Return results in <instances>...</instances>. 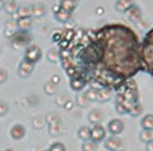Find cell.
Instances as JSON below:
<instances>
[{"label":"cell","instance_id":"cell-1","mask_svg":"<svg viewBox=\"0 0 153 151\" xmlns=\"http://www.w3.org/2000/svg\"><path fill=\"white\" fill-rule=\"evenodd\" d=\"M101 45V73L97 88L116 92L133 80L141 65V40L131 27L121 23L96 28Z\"/></svg>","mask_w":153,"mask_h":151},{"label":"cell","instance_id":"cell-2","mask_svg":"<svg viewBox=\"0 0 153 151\" xmlns=\"http://www.w3.org/2000/svg\"><path fill=\"white\" fill-rule=\"evenodd\" d=\"M140 103L139 86L133 80L126 81L116 90V103L114 105L121 106L126 111V114L131 113L133 107Z\"/></svg>","mask_w":153,"mask_h":151},{"label":"cell","instance_id":"cell-3","mask_svg":"<svg viewBox=\"0 0 153 151\" xmlns=\"http://www.w3.org/2000/svg\"><path fill=\"white\" fill-rule=\"evenodd\" d=\"M141 65L143 70L153 77V27L141 41Z\"/></svg>","mask_w":153,"mask_h":151},{"label":"cell","instance_id":"cell-4","mask_svg":"<svg viewBox=\"0 0 153 151\" xmlns=\"http://www.w3.org/2000/svg\"><path fill=\"white\" fill-rule=\"evenodd\" d=\"M11 39H12V46L13 48L15 49H20V48H23V46L28 45L29 43H31L32 37H31V34H29L28 32H23V31L17 29Z\"/></svg>","mask_w":153,"mask_h":151},{"label":"cell","instance_id":"cell-5","mask_svg":"<svg viewBox=\"0 0 153 151\" xmlns=\"http://www.w3.org/2000/svg\"><path fill=\"white\" fill-rule=\"evenodd\" d=\"M42 56H43L42 49H40L37 45H31V46H28V48L25 49L24 60L35 65L36 62H39V61L42 60Z\"/></svg>","mask_w":153,"mask_h":151},{"label":"cell","instance_id":"cell-6","mask_svg":"<svg viewBox=\"0 0 153 151\" xmlns=\"http://www.w3.org/2000/svg\"><path fill=\"white\" fill-rule=\"evenodd\" d=\"M105 136H107V129L101 125H95L91 129V141H93L95 143L104 141Z\"/></svg>","mask_w":153,"mask_h":151},{"label":"cell","instance_id":"cell-7","mask_svg":"<svg viewBox=\"0 0 153 151\" xmlns=\"http://www.w3.org/2000/svg\"><path fill=\"white\" fill-rule=\"evenodd\" d=\"M124 122L121 119H119V118H114V119H111L108 122V126H107V130L111 133L112 135H119L121 134L123 131H124Z\"/></svg>","mask_w":153,"mask_h":151},{"label":"cell","instance_id":"cell-8","mask_svg":"<svg viewBox=\"0 0 153 151\" xmlns=\"http://www.w3.org/2000/svg\"><path fill=\"white\" fill-rule=\"evenodd\" d=\"M105 147L109 151H120L123 147V141L119 138V136L112 135L109 138L105 139Z\"/></svg>","mask_w":153,"mask_h":151},{"label":"cell","instance_id":"cell-9","mask_svg":"<svg viewBox=\"0 0 153 151\" xmlns=\"http://www.w3.org/2000/svg\"><path fill=\"white\" fill-rule=\"evenodd\" d=\"M35 69V65L31 62H28V61L23 60L22 62L19 64V69H17V72H19V76L20 77H29V76L32 74V72H33Z\"/></svg>","mask_w":153,"mask_h":151},{"label":"cell","instance_id":"cell-10","mask_svg":"<svg viewBox=\"0 0 153 151\" xmlns=\"http://www.w3.org/2000/svg\"><path fill=\"white\" fill-rule=\"evenodd\" d=\"M126 15H128V19L133 23H139L140 20L143 19V12H141L139 5H136V4L132 5V8L126 12Z\"/></svg>","mask_w":153,"mask_h":151},{"label":"cell","instance_id":"cell-11","mask_svg":"<svg viewBox=\"0 0 153 151\" xmlns=\"http://www.w3.org/2000/svg\"><path fill=\"white\" fill-rule=\"evenodd\" d=\"M32 24H33L32 17H22V19L16 20L17 28H19V31H23V32H28L32 28Z\"/></svg>","mask_w":153,"mask_h":151},{"label":"cell","instance_id":"cell-12","mask_svg":"<svg viewBox=\"0 0 153 151\" xmlns=\"http://www.w3.org/2000/svg\"><path fill=\"white\" fill-rule=\"evenodd\" d=\"M25 135V127L23 126V125L17 123L12 126V129H11V136H12L13 139H16V141H19V139L24 138Z\"/></svg>","mask_w":153,"mask_h":151},{"label":"cell","instance_id":"cell-13","mask_svg":"<svg viewBox=\"0 0 153 151\" xmlns=\"http://www.w3.org/2000/svg\"><path fill=\"white\" fill-rule=\"evenodd\" d=\"M112 98V90H108V89L104 88H97V93H96V101H100V102H107Z\"/></svg>","mask_w":153,"mask_h":151},{"label":"cell","instance_id":"cell-14","mask_svg":"<svg viewBox=\"0 0 153 151\" xmlns=\"http://www.w3.org/2000/svg\"><path fill=\"white\" fill-rule=\"evenodd\" d=\"M101 119H102V113L100 111L99 109L91 110L89 114H88V121H89L92 125H100Z\"/></svg>","mask_w":153,"mask_h":151},{"label":"cell","instance_id":"cell-15","mask_svg":"<svg viewBox=\"0 0 153 151\" xmlns=\"http://www.w3.org/2000/svg\"><path fill=\"white\" fill-rule=\"evenodd\" d=\"M133 4L134 3L131 1V0H119V1H116L114 7H116V10L120 11V12H128Z\"/></svg>","mask_w":153,"mask_h":151},{"label":"cell","instance_id":"cell-16","mask_svg":"<svg viewBox=\"0 0 153 151\" xmlns=\"http://www.w3.org/2000/svg\"><path fill=\"white\" fill-rule=\"evenodd\" d=\"M69 86L72 90L75 92H81L87 86V84L80 78H69Z\"/></svg>","mask_w":153,"mask_h":151},{"label":"cell","instance_id":"cell-17","mask_svg":"<svg viewBox=\"0 0 153 151\" xmlns=\"http://www.w3.org/2000/svg\"><path fill=\"white\" fill-rule=\"evenodd\" d=\"M49 134L51 135H59L61 131H63V125H61V119L60 121H56L53 123H49V129H48Z\"/></svg>","mask_w":153,"mask_h":151},{"label":"cell","instance_id":"cell-18","mask_svg":"<svg viewBox=\"0 0 153 151\" xmlns=\"http://www.w3.org/2000/svg\"><path fill=\"white\" fill-rule=\"evenodd\" d=\"M59 4H60L61 10H64V11H67V12L72 13L73 11H75V8L77 7L79 3L77 1H69V0H64V1H60Z\"/></svg>","mask_w":153,"mask_h":151},{"label":"cell","instance_id":"cell-19","mask_svg":"<svg viewBox=\"0 0 153 151\" xmlns=\"http://www.w3.org/2000/svg\"><path fill=\"white\" fill-rule=\"evenodd\" d=\"M71 16H72V13L67 12V11L61 10V8L57 11V12H55L56 20H57V21H60V23H67V21H69V20H71Z\"/></svg>","mask_w":153,"mask_h":151},{"label":"cell","instance_id":"cell-20","mask_svg":"<svg viewBox=\"0 0 153 151\" xmlns=\"http://www.w3.org/2000/svg\"><path fill=\"white\" fill-rule=\"evenodd\" d=\"M141 126L143 130H153V114H146L141 118Z\"/></svg>","mask_w":153,"mask_h":151},{"label":"cell","instance_id":"cell-21","mask_svg":"<svg viewBox=\"0 0 153 151\" xmlns=\"http://www.w3.org/2000/svg\"><path fill=\"white\" fill-rule=\"evenodd\" d=\"M77 136L81 139V141L87 142V141H91V129L87 126H83L77 130Z\"/></svg>","mask_w":153,"mask_h":151},{"label":"cell","instance_id":"cell-22","mask_svg":"<svg viewBox=\"0 0 153 151\" xmlns=\"http://www.w3.org/2000/svg\"><path fill=\"white\" fill-rule=\"evenodd\" d=\"M16 31H17L16 21H13V20L8 21V23H7V25H5V32H4L5 36H7V37H12Z\"/></svg>","mask_w":153,"mask_h":151},{"label":"cell","instance_id":"cell-23","mask_svg":"<svg viewBox=\"0 0 153 151\" xmlns=\"http://www.w3.org/2000/svg\"><path fill=\"white\" fill-rule=\"evenodd\" d=\"M31 11H32V16L42 17L45 13V7L43 4H35L33 7H31Z\"/></svg>","mask_w":153,"mask_h":151},{"label":"cell","instance_id":"cell-24","mask_svg":"<svg viewBox=\"0 0 153 151\" xmlns=\"http://www.w3.org/2000/svg\"><path fill=\"white\" fill-rule=\"evenodd\" d=\"M17 17L22 19V17H32V11H31V7H20L17 8Z\"/></svg>","mask_w":153,"mask_h":151},{"label":"cell","instance_id":"cell-25","mask_svg":"<svg viewBox=\"0 0 153 151\" xmlns=\"http://www.w3.org/2000/svg\"><path fill=\"white\" fill-rule=\"evenodd\" d=\"M140 139L145 143L153 141V130H141L140 133Z\"/></svg>","mask_w":153,"mask_h":151},{"label":"cell","instance_id":"cell-26","mask_svg":"<svg viewBox=\"0 0 153 151\" xmlns=\"http://www.w3.org/2000/svg\"><path fill=\"white\" fill-rule=\"evenodd\" d=\"M4 10L7 11L10 15H13V13L17 12V3L16 1H5L4 3Z\"/></svg>","mask_w":153,"mask_h":151},{"label":"cell","instance_id":"cell-27","mask_svg":"<svg viewBox=\"0 0 153 151\" xmlns=\"http://www.w3.org/2000/svg\"><path fill=\"white\" fill-rule=\"evenodd\" d=\"M47 59L51 62H57L59 61V51L57 48H51L48 51V54H47Z\"/></svg>","mask_w":153,"mask_h":151},{"label":"cell","instance_id":"cell-28","mask_svg":"<svg viewBox=\"0 0 153 151\" xmlns=\"http://www.w3.org/2000/svg\"><path fill=\"white\" fill-rule=\"evenodd\" d=\"M44 92H45V94H48V95L55 94V93L57 92V85H55V84H52L51 81H48V82L44 85Z\"/></svg>","mask_w":153,"mask_h":151},{"label":"cell","instance_id":"cell-29","mask_svg":"<svg viewBox=\"0 0 153 151\" xmlns=\"http://www.w3.org/2000/svg\"><path fill=\"white\" fill-rule=\"evenodd\" d=\"M81 147H83V151H97V149H99L97 143H95L93 141L84 142V144Z\"/></svg>","mask_w":153,"mask_h":151},{"label":"cell","instance_id":"cell-30","mask_svg":"<svg viewBox=\"0 0 153 151\" xmlns=\"http://www.w3.org/2000/svg\"><path fill=\"white\" fill-rule=\"evenodd\" d=\"M96 93H97V88L92 86V88L88 89L84 94H85V97H87L88 101H96Z\"/></svg>","mask_w":153,"mask_h":151},{"label":"cell","instance_id":"cell-31","mask_svg":"<svg viewBox=\"0 0 153 151\" xmlns=\"http://www.w3.org/2000/svg\"><path fill=\"white\" fill-rule=\"evenodd\" d=\"M69 101V98H68V95L65 94V93H61L60 95H57L56 97V103H57L59 106H64L67 102Z\"/></svg>","mask_w":153,"mask_h":151},{"label":"cell","instance_id":"cell-32","mask_svg":"<svg viewBox=\"0 0 153 151\" xmlns=\"http://www.w3.org/2000/svg\"><path fill=\"white\" fill-rule=\"evenodd\" d=\"M76 103H77L79 106H81V107H85L89 103V101L87 100V97H85V94L83 93V94H79L77 97H76Z\"/></svg>","mask_w":153,"mask_h":151},{"label":"cell","instance_id":"cell-33","mask_svg":"<svg viewBox=\"0 0 153 151\" xmlns=\"http://www.w3.org/2000/svg\"><path fill=\"white\" fill-rule=\"evenodd\" d=\"M48 151H65V146L61 142H55L51 147H49Z\"/></svg>","mask_w":153,"mask_h":151},{"label":"cell","instance_id":"cell-34","mask_svg":"<svg viewBox=\"0 0 153 151\" xmlns=\"http://www.w3.org/2000/svg\"><path fill=\"white\" fill-rule=\"evenodd\" d=\"M141 113H143V106H141V103H139L136 107H133V109L131 110L129 115H132V117H139Z\"/></svg>","mask_w":153,"mask_h":151},{"label":"cell","instance_id":"cell-35","mask_svg":"<svg viewBox=\"0 0 153 151\" xmlns=\"http://www.w3.org/2000/svg\"><path fill=\"white\" fill-rule=\"evenodd\" d=\"M8 113V105L4 102V101H0V117L5 115Z\"/></svg>","mask_w":153,"mask_h":151},{"label":"cell","instance_id":"cell-36","mask_svg":"<svg viewBox=\"0 0 153 151\" xmlns=\"http://www.w3.org/2000/svg\"><path fill=\"white\" fill-rule=\"evenodd\" d=\"M7 78H8V72L4 68H0V84L5 82Z\"/></svg>","mask_w":153,"mask_h":151},{"label":"cell","instance_id":"cell-37","mask_svg":"<svg viewBox=\"0 0 153 151\" xmlns=\"http://www.w3.org/2000/svg\"><path fill=\"white\" fill-rule=\"evenodd\" d=\"M47 121H48V123H53L56 121H60V118H59V115H56V113H51L47 117Z\"/></svg>","mask_w":153,"mask_h":151},{"label":"cell","instance_id":"cell-38","mask_svg":"<svg viewBox=\"0 0 153 151\" xmlns=\"http://www.w3.org/2000/svg\"><path fill=\"white\" fill-rule=\"evenodd\" d=\"M33 126L36 127V129H42L43 127V118H35Z\"/></svg>","mask_w":153,"mask_h":151},{"label":"cell","instance_id":"cell-39","mask_svg":"<svg viewBox=\"0 0 153 151\" xmlns=\"http://www.w3.org/2000/svg\"><path fill=\"white\" fill-rule=\"evenodd\" d=\"M60 81H61L60 76H57V74L52 76V78H51V82L52 84H55V85H59V82H60Z\"/></svg>","mask_w":153,"mask_h":151},{"label":"cell","instance_id":"cell-40","mask_svg":"<svg viewBox=\"0 0 153 151\" xmlns=\"http://www.w3.org/2000/svg\"><path fill=\"white\" fill-rule=\"evenodd\" d=\"M59 39H60V31H56L53 34H52V40H53V43H57Z\"/></svg>","mask_w":153,"mask_h":151},{"label":"cell","instance_id":"cell-41","mask_svg":"<svg viewBox=\"0 0 153 151\" xmlns=\"http://www.w3.org/2000/svg\"><path fill=\"white\" fill-rule=\"evenodd\" d=\"M63 107H64V109H65V110H72V109H73V102L69 100L68 102H67V103H65V105H64Z\"/></svg>","mask_w":153,"mask_h":151},{"label":"cell","instance_id":"cell-42","mask_svg":"<svg viewBox=\"0 0 153 151\" xmlns=\"http://www.w3.org/2000/svg\"><path fill=\"white\" fill-rule=\"evenodd\" d=\"M146 151H153V141H151V142H148L146 143Z\"/></svg>","mask_w":153,"mask_h":151},{"label":"cell","instance_id":"cell-43","mask_svg":"<svg viewBox=\"0 0 153 151\" xmlns=\"http://www.w3.org/2000/svg\"><path fill=\"white\" fill-rule=\"evenodd\" d=\"M1 8H4V1H0V10Z\"/></svg>","mask_w":153,"mask_h":151},{"label":"cell","instance_id":"cell-44","mask_svg":"<svg viewBox=\"0 0 153 151\" xmlns=\"http://www.w3.org/2000/svg\"><path fill=\"white\" fill-rule=\"evenodd\" d=\"M5 151H13L12 149H7V150H5Z\"/></svg>","mask_w":153,"mask_h":151},{"label":"cell","instance_id":"cell-45","mask_svg":"<svg viewBox=\"0 0 153 151\" xmlns=\"http://www.w3.org/2000/svg\"><path fill=\"white\" fill-rule=\"evenodd\" d=\"M120 151H124V150H120Z\"/></svg>","mask_w":153,"mask_h":151},{"label":"cell","instance_id":"cell-46","mask_svg":"<svg viewBox=\"0 0 153 151\" xmlns=\"http://www.w3.org/2000/svg\"><path fill=\"white\" fill-rule=\"evenodd\" d=\"M47 151H48V150H47Z\"/></svg>","mask_w":153,"mask_h":151}]
</instances>
